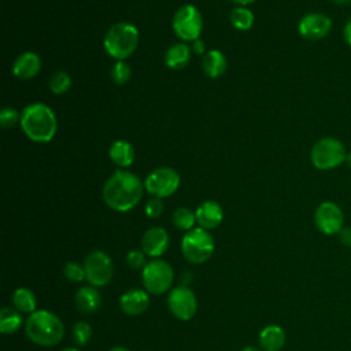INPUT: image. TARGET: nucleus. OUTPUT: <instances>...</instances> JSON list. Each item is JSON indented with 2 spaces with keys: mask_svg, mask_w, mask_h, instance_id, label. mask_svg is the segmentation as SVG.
<instances>
[{
  "mask_svg": "<svg viewBox=\"0 0 351 351\" xmlns=\"http://www.w3.org/2000/svg\"><path fill=\"white\" fill-rule=\"evenodd\" d=\"M71 337H73V341L77 344V346H85L89 343L90 337H92V328L88 322L85 321H78L73 325V329H71Z\"/></svg>",
  "mask_w": 351,
  "mask_h": 351,
  "instance_id": "c85d7f7f",
  "label": "nucleus"
},
{
  "mask_svg": "<svg viewBox=\"0 0 351 351\" xmlns=\"http://www.w3.org/2000/svg\"><path fill=\"white\" fill-rule=\"evenodd\" d=\"M241 351H259V350L255 348V347H252V346H247V347H244Z\"/></svg>",
  "mask_w": 351,
  "mask_h": 351,
  "instance_id": "58836bf2",
  "label": "nucleus"
},
{
  "mask_svg": "<svg viewBox=\"0 0 351 351\" xmlns=\"http://www.w3.org/2000/svg\"><path fill=\"white\" fill-rule=\"evenodd\" d=\"M347 152L344 144L335 137H322L311 148L310 159L315 169L330 170L346 160Z\"/></svg>",
  "mask_w": 351,
  "mask_h": 351,
  "instance_id": "423d86ee",
  "label": "nucleus"
},
{
  "mask_svg": "<svg viewBox=\"0 0 351 351\" xmlns=\"http://www.w3.org/2000/svg\"><path fill=\"white\" fill-rule=\"evenodd\" d=\"M191 49H192V52L196 53V55H203V53H206V44H204L203 40L196 38L195 41H192Z\"/></svg>",
  "mask_w": 351,
  "mask_h": 351,
  "instance_id": "f704fd0d",
  "label": "nucleus"
},
{
  "mask_svg": "<svg viewBox=\"0 0 351 351\" xmlns=\"http://www.w3.org/2000/svg\"><path fill=\"white\" fill-rule=\"evenodd\" d=\"M332 29V19L322 12H308L302 16L298 25L299 34L306 40H322Z\"/></svg>",
  "mask_w": 351,
  "mask_h": 351,
  "instance_id": "ddd939ff",
  "label": "nucleus"
},
{
  "mask_svg": "<svg viewBox=\"0 0 351 351\" xmlns=\"http://www.w3.org/2000/svg\"><path fill=\"white\" fill-rule=\"evenodd\" d=\"M41 70V59L34 52L21 53L12 64V74L19 80L34 78Z\"/></svg>",
  "mask_w": 351,
  "mask_h": 351,
  "instance_id": "f3484780",
  "label": "nucleus"
},
{
  "mask_svg": "<svg viewBox=\"0 0 351 351\" xmlns=\"http://www.w3.org/2000/svg\"><path fill=\"white\" fill-rule=\"evenodd\" d=\"M26 137L34 143H48L55 137L58 119L44 103H30L21 112L19 122Z\"/></svg>",
  "mask_w": 351,
  "mask_h": 351,
  "instance_id": "f03ea898",
  "label": "nucleus"
},
{
  "mask_svg": "<svg viewBox=\"0 0 351 351\" xmlns=\"http://www.w3.org/2000/svg\"><path fill=\"white\" fill-rule=\"evenodd\" d=\"M22 325V317L18 310L3 307L0 311V330L4 335L15 333Z\"/></svg>",
  "mask_w": 351,
  "mask_h": 351,
  "instance_id": "b1692460",
  "label": "nucleus"
},
{
  "mask_svg": "<svg viewBox=\"0 0 351 351\" xmlns=\"http://www.w3.org/2000/svg\"><path fill=\"white\" fill-rule=\"evenodd\" d=\"M163 210H165V204H163L162 199H159V197H151L145 203V207H144V211H145L147 217H149V218L160 217Z\"/></svg>",
  "mask_w": 351,
  "mask_h": 351,
  "instance_id": "2f4dec72",
  "label": "nucleus"
},
{
  "mask_svg": "<svg viewBox=\"0 0 351 351\" xmlns=\"http://www.w3.org/2000/svg\"><path fill=\"white\" fill-rule=\"evenodd\" d=\"M215 250V243L208 230L193 228L188 230L181 240V252L184 258L195 265L207 262Z\"/></svg>",
  "mask_w": 351,
  "mask_h": 351,
  "instance_id": "39448f33",
  "label": "nucleus"
},
{
  "mask_svg": "<svg viewBox=\"0 0 351 351\" xmlns=\"http://www.w3.org/2000/svg\"><path fill=\"white\" fill-rule=\"evenodd\" d=\"M169 233L160 226H152L145 230L141 237L143 252L148 256L158 258L166 252L169 247Z\"/></svg>",
  "mask_w": 351,
  "mask_h": 351,
  "instance_id": "4468645a",
  "label": "nucleus"
},
{
  "mask_svg": "<svg viewBox=\"0 0 351 351\" xmlns=\"http://www.w3.org/2000/svg\"><path fill=\"white\" fill-rule=\"evenodd\" d=\"M229 19H230V23L234 29L237 30H250L254 25V12L247 8V7H234L232 11H230V15H229Z\"/></svg>",
  "mask_w": 351,
  "mask_h": 351,
  "instance_id": "393cba45",
  "label": "nucleus"
},
{
  "mask_svg": "<svg viewBox=\"0 0 351 351\" xmlns=\"http://www.w3.org/2000/svg\"><path fill=\"white\" fill-rule=\"evenodd\" d=\"M339 237H340V241L343 245L351 248V226L343 228L339 233Z\"/></svg>",
  "mask_w": 351,
  "mask_h": 351,
  "instance_id": "72a5a7b5",
  "label": "nucleus"
},
{
  "mask_svg": "<svg viewBox=\"0 0 351 351\" xmlns=\"http://www.w3.org/2000/svg\"><path fill=\"white\" fill-rule=\"evenodd\" d=\"M143 181L128 170L114 171L103 186V200L114 211L126 213L134 208L144 192Z\"/></svg>",
  "mask_w": 351,
  "mask_h": 351,
  "instance_id": "f257e3e1",
  "label": "nucleus"
},
{
  "mask_svg": "<svg viewBox=\"0 0 351 351\" xmlns=\"http://www.w3.org/2000/svg\"><path fill=\"white\" fill-rule=\"evenodd\" d=\"M149 306V296L143 289H129L119 299L121 310L128 315H140Z\"/></svg>",
  "mask_w": 351,
  "mask_h": 351,
  "instance_id": "dca6fc26",
  "label": "nucleus"
},
{
  "mask_svg": "<svg viewBox=\"0 0 351 351\" xmlns=\"http://www.w3.org/2000/svg\"><path fill=\"white\" fill-rule=\"evenodd\" d=\"M12 304L19 313L32 314L36 311L37 302H36V296L32 289L21 287V288L15 289L12 293Z\"/></svg>",
  "mask_w": 351,
  "mask_h": 351,
  "instance_id": "5701e85b",
  "label": "nucleus"
},
{
  "mask_svg": "<svg viewBox=\"0 0 351 351\" xmlns=\"http://www.w3.org/2000/svg\"><path fill=\"white\" fill-rule=\"evenodd\" d=\"M138 40L140 33L133 23L118 22L107 30L103 45L111 58L117 60H125L136 51Z\"/></svg>",
  "mask_w": 351,
  "mask_h": 351,
  "instance_id": "20e7f679",
  "label": "nucleus"
},
{
  "mask_svg": "<svg viewBox=\"0 0 351 351\" xmlns=\"http://www.w3.org/2000/svg\"><path fill=\"white\" fill-rule=\"evenodd\" d=\"M226 67H228V62L225 55L221 51L211 49L204 53L202 60V69L208 78L221 77L226 71Z\"/></svg>",
  "mask_w": 351,
  "mask_h": 351,
  "instance_id": "aec40b11",
  "label": "nucleus"
},
{
  "mask_svg": "<svg viewBox=\"0 0 351 351\" xmlns=\"http://www.w3.org/2000/svg\"><path fill=\"white\" fill-rule=\"evenodd\" d=\"M25 332L34 344L52 347L62 341L64 326L56 314L48 310H36L26 318Z\"/></svg>",
  "mask_w": 351,
  "mask_h": 351,
  "instance_id": "7ed1b4c3",
  "label": "nucleus"
},
{
  "mask_svg": "<svg viewBox=\"0 0 351 351\" xmlns=\"http://www.w3.org/2000/svg\"><path fill=\"white\" fill-rule=\"evenodd\" d=\"M333 1L337 4H346V3H350L351 0H333Z\"/></svg>",
  "mask_w": 351,
  "mask_h": 351,
  "instance_id": "a19ab883",
  "label": "nucleus"
},
{
  "mask_svg": "<svg viewBox=\"0 0 351 351\" xmlns=\"http://www.w3.org/2000/svg\"><path fill=\"white\" fill-rule=\"evenodd\" d=\"M143 285L151 295H162L173 285L174 273L171 266L160 259H154L143 267Z\"/></svg>",
  "mask_w": 351,
  "mask_h": 351,
  "instance_id": "6e6552de",
  "label": "nucleus"
},
{
  "mask_svg": "<svg viewBox=\"0 0 351 351\" xmlns=\"http://www.w3.org/2000/svg\"><path fill=\"white\" fill-rule=\"evenodd\" d=\"M346 162H347V165L351 167V152H348V154H347V156H346Z\"/></svg>",
  "mask_w": 351,
  "mask_h": 351,
  "instance_id": "ea45409f",
  "label": "nucleus"
},
{
  "mask_svg": "<svg viewBox=\"0 0 351 351\" xmlns=\"http://www.w3.org/2000/svg\"><path fill=\"white\" fill-rule=\"evenodd\" d=\"M110 77L117 85H123L132 77V69L125 60H117L110 67Z\"/></svg>",
  "mask_w": 351,
  "mask_h": 351,
  "instance_id": "cd10ccee",
  "label": "nucleus"
},
{
  "mask_svg": "<svg viewBox=\"0 0 351 351\" xmlns=\"http://www.w3.org/2000/svg\"><path fill=\"white\" fill-rule=\"evenodd\" d=\"M110 159L121 169L129 167L134 160V148L126 140H117L108 149Z\"/></svg>",
  "mask_w": 351,
  "mask_h": 351,
  "instance_id": "412c9836",
  "label": "nucleus"
},
{
  "mask_svg": "<svg viewBox=\"0 0 351 351\" xmlns=\"http://www.w3.org/2000/svg\"><path fill=\"white\" fill-rule=\"evenodd\" d=\"M126 265L132 269H140L144 267L145 263V254L140 250H132L126 255Z\"/></svg>",
  "mask_w": 351,
  "mask_h": 351,
  "instance_id": "473e14b6",
  "label": "nucleus"
},
{
  "mask_svg": "<svg viewBox=\"0 0 351 351\" xmlns=\"http://www.w3.org/2000/svg\"><path fill=\"white\" fill-rule=\"evenodd\" d=\"M173 223L181 230H191L196 223V215L186 207H178L173 213Z\"/></svg>",
  "mask_w": 351,
  "mask_h": 351,
  "instance_id": "bb28decb",
  "label": "nucleus"
},
{
  "mask_svg": "<svg viewBox=\"0 0 351 351\" xmlns=\"http://www.w3.org/2000/svg\"><path fill=\"white\" fill-rule=\"evenodd\" d=\"M343 36H344V40L347 41V44L351 47V19H348L347 23L344 25Z\"/></svg>",
  "mask_w": 351,
  "mask_h": 351,
  "instance_id": "c9c22d12",
  "label": "nucleus"
},
{
  "mask_svg": "<svg viewBox=\"0 0 351 351\" xmlns=\"http://www.w3.org/2000/svg\"><path fill=\"white\" fill-rule=\"evenodd\" d=\"M191 52V47H188L185 43H176L166 51L165 63L169 69L181 70L189 63Z\"/></svg>",
  "mask_w": 351,
  "mask_h": 351,
  "instance_id": "4be33fe9",
  "label": "nucleus"
},
{
  "mask_svg": "<svg viewBox=\"0 0 351 351\" xmlns=\"http://www.w3.org/2000/svg\"><path fill=\"white\" fill-rule=\"evenodd\" d=\"M60 351H78V350L74 348V347H67V348H63V350H60Z\"/></svg>",
  "mask_w": 351,
  "mask_h": 351,
  "instance_id": "79ce46f5",
  "label": "nucleus"
},
{
  "mask_svg": "<svg viewBox=\"0 0 351 351\" xmlns=\"http://www.w3.org/2000/svg\"><path fill=\"white\" fill-rule=\"evenodd\" d=\"M180 182V174L174 169L162 166L156 167L145 177L144 188L154 197L163 199L171 196L178 189Z\"/></svg>",
  "mask_w": 351,
  "mask_h": 351,
  "instance_id": "1a4fd4ad",
  "label": "nucleus"
},
{
  "mask_svg": "<svg viewBox=\"0 0 351 351\" xmlns=\"http://www.w3.org/2000/svg\"><path fill=\"white\" fill-rule=\"evenodd\" d=\"M108 351H130V350L126 348V347H122V346H115V347L110 348Z\"/></svg>",
  "mask_w": 351,
  "mask_h": 351,
  "instance_id": "4c0bfd02",
  "label": "nucleus"
},
{
  "mask_svg": "<svg viewBox=\"0 0 351 351\" xmlns=\"http://www.w3.org/2000/svg\"><path fill=\"white\" fill-rule=\"evenodd\" d=\"M170 313L180 321H189L197 311V300L193 291L185 285H178L171 289L167 296Z\"/></svg>",
  "mask_w": 351,
  "mask_h": 351,
  "instance_id": "9b49d317",
  "label": "nucleus"
},
{
  "mask_svg": "<svg viewBox=\"0 0 351 351\" xmlns=\"http://www.w3.org/2000/svg\"><path fill=\"white\" fill-rule=\"evenodd\" d=\"M74 303L78 311L84 314H90L95 313L100 304H101V298L99 291L89 285V287H81L74 296Z\"/></svg>",
  "mask_w": 351,
  "mask_h": 351,
  "instance_id": "a211bd4d",
  "label": "nucleus"
},
{
  "mask_svg": "<svg viewBox=\"0 0 351 351\" xmlns=\"http://www.w3.org/2000/svg\"><path fill=\"white\" fill-rule=\"evenodd\" d=\"M195 215H196V222L199 228L210 230L217 228L222 222L223 210L219 206V203L214 200H206L196 208Z\"/></svg>",
  "mask_w": 351,
  "mask_h": 351,
  "instance_id": "2eb2a0df",
  "label": "nucleus"
},
{
  "mask_svg": "<svg viewBox=\"0 0 351 351\" xmlns=\"http://www.w3.org/2000/svg\"><path fill=\"white\" fill-rule=\"evenodd\" d=\"M173 30L182 41H195L200 38L203 29V18L193 4L181 5L173 16Z\"/></svg>",
  "mask_w": 351,
  "mask_h": 351,
  "instance_id": "0eeeda50",
  "label": "nucleus"
},
{
  "mask_svg": "<svg viewBox=\"0 0 351 351\" xmlns=\"http://www.w3.org/2000/svg\"><path fill=\"white\" fill-rule=\"evenodd\" d=\"M48 86H49L52 93L64 95L71 86V77L67 71L58 70V71L52 73V75L49 77Z\"/></svg>",
  "mask_w": 351,
  "mask_h": 351,
  "instance_id": "a878e982",
  "label": "nucleus"
},
{
  "mask_svg": "<svg viewBox=\"0 0 351 351\" xmlns=\"http://www.w3.org/2000/svg\"><path fill=\"white\" fill-rule=\"evenodd\" d=\"M230 1H233L234 4H237V5H240V7H245V5L251 4V3H254L255 0H230Z\"/></svg>",
  "mask_w": 351,
  "mask_h": 351,
  "instance_id": "e433bc0d",
  "label": "nucleus"
},
{
  "mask_svg": "<svg viewBox=\"0 0 351 351\" xmlns=\"http://www.w3.org/2000/svg\"><path fill=\"white\" fill-rule=\"evenodd\" d=\"M21 122V114L11 107H4L0 111V125L4 129L14 128L16 123Z\"/></svg>",
  "mask_w": 351,
  "mask_h": 351,
  "instance_id": "7c9ffc66",
  "label": "nucleus"
},
{
  "mask_svg": "<svg viewBox=\"0 0 351 351\" xmlns=\"http://www.w3.org/2000/svg\"><path fill=\"white\" fill-rule=\"evenodd\" d=\"M258 341L263 351H280L285 344V332L278 325H267L259 332Z\"/></svg>",
  "mask_w": 351,
  "mask_h": 351,
  "instance_id": "6ab92c4d",
  "label": "nucleus"
},
{
  "mask_svg": "<svg viewBox=\"0 0 351 351\" xmlns=\"http://www.w3.org/2000/svg\"><path fill=\"white\" fill-rule=\"evenodd\" d=\"M63 276L71 281V282H81L85 280V269L84 265H80L77 262H67L63 266Z\"/></svg>",
  "mask_w": 351,
  "mask_h": 351,
  "instance_id": "c756f323",
  "label": "nucleus"
},
{
  "mask_svg": "<svg viewBox=\"0 0 351 351\" xmlns=\"http://www.w3.org/2000/svg\"><path fill=\"white\" fill-rule=\"evenodd\" d=\"M314 222L318 230L324 234H339L344 228V214L333 202H322L314 213Z\"/></svg>",
  "mask_w": 351,
  "mask_h": 351,
  "instance_id": "f8f14e48",
  "label": "nucleus"
},
{
  "mask_svg": "<svg viewBox=\"0 0 351 351\" xmlns=\"http://www.w3.org/2000/svg\"><path fill=\"white\" fill-rule=\"evenodd\" d=\"M85 280L92 287H106L114 273V266L111 258L100 250L89 252L84 259Z\"/></svg>",
  "mask_w": 351,
  "mask_h": 351,
  "instance_id": "9d476101",
  "label": "nucleus"
}]
</instances>
